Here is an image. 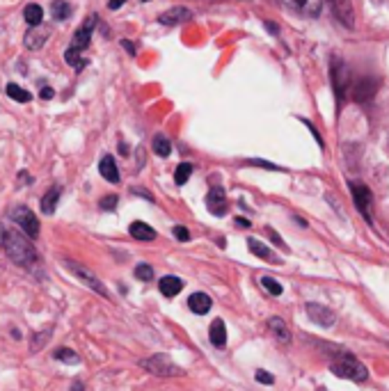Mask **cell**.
<instances>
[{"label":"cell","mask_w":389,"mask_h":391,"mask_svg":"<svg viewBox=\"0 0 389 391\" xmlns=\"http://www.w3.org/2000/svg\"><path fill=\"white\" fill-rule=\"evenodd\" d=\"M3 250L7 252L9 259H12L14 263H18V266H33V263L37 261V250L30 245V238L18 229H7L5 231Z\"/></svg>","instance_id":"obj_1"},{"label":"cell","mask_w":389,"mask_h":391,"mask_svg":"<svg viewBox=\"0 0 389 391\" xmlns=\"http://www.w3.org/2000/svg\"><path fill=\"white\" fill-rule=\"evenodd\" d=\"M330 370H332L337 378L353 380V383H364V380L368 378V368L357 357L348 355V353L337 355L332 359V364H330Z\"/></svg>","instance_id":"obj_2"},{"label":"cell","mask_w":389,"mask_h":391,"mask_svg":"<svg viewBox=\"0 0 389 391\" xmlns=\"http://www.w3.org/2000/svg\"><path fill=\"white\" fill-rule=\"evenodd\" d=\"M140 366L147 370V373L158 375V378H181L183 375V368L179 364H174V361L168 355H163V353L142 359Z\"/></svg>","instance_id":"obj_3"},{"label":"cell","mask_w":389,"mask_h":391,"mask_svg":"<svg viewBox=\"0 0 389 391\" xmlns=\"http://www.w3.org/2000/svg\"><path fill=\"white\" fill-rule=\"evenodd\" d=\"M330 76H332V87H335V94L339 101H344L346 92L350 94V71L346 62L342 60V57H335L332 60V66H330Z\"/></svg>","instance_id":"obj_4"},{"label":"cell","mask_w":389,"mask_h":391,"mask_svg":"<svg viewBox=\"0 0 389 391\" xmlns=\"http://www.w3.org/2000/svg\"><path fill=\"white\" fill-rule=\"evenodd\" d=\"M9 218H12V222L16 224V227H21V231L25 233L28 238L39 236V220L28 206H16L12 213H9Z\"/></svg>","instance_id":"obj_5"},{"label":"cell","mask_w":389,"mask_h":391,"mask_svg":"<svg viewBox=\"0 0 389 391\" xmlns=\"http://www.w3.org/2000/svg\"><path fill=\"white\" fill-rule=\"evenodd\" d=\"M64 266L69 268L74 275L83 281L85 286H90L94 293H99V296H103V298H108V291H105V286L101 284V279L94 275V272L87 268V266H83V263H76V261H64Z\"/></svg>","instance_id":"obj_6"},{"label":"cell","mask_w":389,"mask_h":391,"mask_svg":"<svg viewBox=\"0 0 389 391\" xmlns=\"http://www.w3.org/2000/svg\"><path fill=\"white\" fill-rule=\"evenodd\" d=\"M350 192H353V199H355V206L357 211L362 213V218L366 222H371V190L366 188L362 183H350Z\"/></svg>","instance_id":"obj_7"},{"label":"cell","mask_w":389,"mask_h":391,"mask_svg":"<svg viewBox=\"0 0 389 391\" xmlns=\"http://www.w3.org/2000/svg\"><path fill=\"white\" fill-rule=\"evenodd\" d=\"M378 92V81L376 78H359V81L350 87V96H353V101L357 103H366L371 101Z\"/></svg>","instance_id":"obj_8"},{"label":"cell","mask_w":389,"mask_h":391,"mask_svg":"<svg viewBox=\"0 0 389 391\" xmlns=\"http://www.w3.org/2000/svg\"><path fill=\"white\" fill-rule=\"evenodd\" d=\"M305 311H307V316H309L311 320H314L316 325H320V327H332L335 322H337L335 311H330L327 307L318 305V302H307Z\"/></svg>","instance_id":"obj_9"},{"label":"cell","mask_w":389,"mask_h":391,"mask_svg":"<svg viewBox=\"0 0 389 391\" xmlns=\"http://www.w3.org/2000/svg\"><path fill=\"white\" fill-rule=\"evenodd\" d=\"M330 9H332L335 18L344 28H353L355 16H353V5H350V0H330Z\"/></svg>","instance_id":"obj_10"},{"label":"cell","mask_w":389,"mask_h":391,"mask_svg":"<svg viewBox=\"0 0 389 391\" xmlns=\"http://www.w3.org/2000/svg\"><path fill=\"white\" fill-rule=\"evenodd\" d=\"M207 209L211 211V215H216V218H222V215L227 213V194L222 192L220 188L209 190V194H207Z\"/></svg>","instance_id":"obj_11"},{"label":"cell","mask_w":389,"mask_h":391,"mask_svg":"<svg viewBox=\"0 0 389 391\" xmlns=\"http://www.w3.org/2000/svg\"><path fill=\"white\" fill-rule=\"evenodd\" d=\"M48 37H51V33H48V28L44 25H35L30 28V30L25 33V39H23V44L25 48H30V51H39L46 42H48Z\"/></svg>","instance_id":"obj_12"},{"label":"cell","mask_w":389,"mask_h":391,"mask_svg":"<svg viewBox=\"0 0 389 391\" xmlns=\"http://www.w3.org/2000/svg\"><path fill=\"white\" fill-rule=\"evenodd\" d=\"M96 25V16L92 14L90 18H87V23L74 35V42H71V48H76V51H85L87 46H90V39H92V30Z\"/></svg>","instance_id":"obj_13"},{"label":"cell","mask_w":389,"mask_h":391,"mask_svg":"<svg viewBox=\"0 0 389 391\" xmlns=\"http://www.w3.org/2000/svg\"><path fill=\"white\" fill-rule=\"evenodd\" d=\"M211 298L207 296V293H192V296L188 298V309L192 311V314H197V316H204V314H209L211 311Z\"/></svg>","instance_id":"obj_14"},{"label":"cell","mask_w":389,"mask_h":391,"mask_svg":"<svg viewBox=\"0 0 389 391\" xmlns=\"http://www.w3.org/2000/svg\"><path fill=\"white\" fill-rule=\"evenodd\" d=\"M158 288L165 298H177L179 293L183 291V281L179 277H174V275H168V277H163L158 281Z\"/></svg>","instance_id":"obj_15"},{"label":"cell","mask_w":389,"mask_h":391,"mask_svg":"<svg viewBox=\"0 0 389 391\" xmlns=\"http://www.w3.org/2000/svg\"><path fill=\"white\" fill-rule=\"evenodd\" d=\"M209 337H211V344L216 348H225V344H227V327H225V322H222L220 318H216L211 322Z\"/></svg>","instance_id":"obj_16"},{"label":"cell","mask_w":389,"mask_h":391,"mask_svg":"<svg viewBox=\"0 0 389 391\" xmlns=\"http://www.w3.org/2000/svg\"><path fill=\"white\" fill-rule=\"evenodd\" d=\"M99 172H101V177L105 181L120 183V170H117V163H115L112 156H103L101 163H99Z\"/></svg>","instance_id":"obj_17"},{"label":"cell","mask_w":389,"mask_h":391,"mask_svg":"<svg viewBox=\"0 0 389 391\" xmlns=\"http://www.w3.org/2000/svg\"><path fill=\"white\" fill-rule=\"evenodd\" d=\"M248 245H250V252L255 254V257L264 259V261H268V263H275V266H277V263H281L277 254H275V252H270V250L264 245V243H259L257 238H250V240H248Z\"/></svg>","instance_id":"obj_18"},{"label":"cell","mask_w":389,"mask_h":391,"mask_svg":"<svg viewBox=\"0 0 389 391\" xmlns=\"http://www.w3.org/2000/svg\"><path fill=\"white\" fill-rule=\"evenodd\" d=\"M188 18H190V12L186 7H174V9H170V12H165L158 21L163 25H179V23H186Z\"/></svg>","instance_id":"obj_19"},{"label":"cell","mask_w":389,"mask_h":391,"mask_svg":"<svg viewBox=\"0 0 389 391\" xmlns=\"http://www.w3.org/2000/svg\"><path fill=\"white\" fill-rule=\"evenodd\" d=\"M291 5L305 16H318L323 9V0H291Z\"/></svg>","instance_id":"obj_20"},{"label":"cell","mask_w":389,"mask_h":391,"mask_svg":"<svg viewBox=\"0 0 389 391\" xmlns=\"http://www.w3.org/2000/svg\"><path fill=\"white\" fill-rule=\"evenodd\" d=\"M60 194H62V188L60 185H53L51 190H48L44 197H42V211L46 215H53L55 209H57V202H60Z\"/></svg>","instance_id":"obj_21"},{"label":"cell","mask_w":389,"mask_h":391,"mask_svg":"<svg viewBox=\"0 0 389 391\" xmlns=\"http://www.w3.org/2000/svg\"><path fill=\"white\" fill-rule=\"evenodd\" d=\"M268 329L272 332V334H275V339L281 341V344H289V341H291V332H289L286 322L281 320V318H277V316L268 318Z\"/></svg>","instance_id":"obj_22"},{"label":"cell","mask_w":389,"mask_h":391,"mask_svg":"<svg viewBox=\"0 0 389 391\" xmlns=\"http://www.w3.org/2000/svg\"><path fill=\"white\" fill-rule=\"evenodd\" d=\"M129 231H131V236L135 238V240H153L156 238V231L149 227L147 222H131V227H129Z\"/></svg>","instance_id":"obj_23"},{"label":"cell","mask_w":389,"mask_h":391,"mask_svg":"<svg viewBox=\"0 0 389 391\" xmlns=\"http://www.w3.org/2000/svg\"><path fill=\"white\" fill-rule=\"evenodd\" d=\"M51 14H53L55 21H64V18H69V14H71V5L66 3V0H53Z\"/></svg>","instance_id":"obj_24"},{"label":"cell","mask_w":389,"mask_h":391,"mask_svg":"<svg viewBox=\"0 0 389 391\" xmlns=\"http://www.w3.org/2000/svg\"><path fill=\"white\" fill-rule=\"evenodd\" d=\"M23 16H25V21H28V25H30V28L42 25L44 9L39 7V5H28V7H25V12H23Z\"/></svg>","instance_id":"obj_25"},{"label":"cell","mask_w":389,"mask_h":391,"mask_svg":"<svg viewBox=\"0 0 389 391\" xmlns=\"http://www.w3.org/2000/svg\"><path fill=\"white\" fill-rule=\"evenodd\" d=\"M64 60L69 62L74 69H85V64H87V60L83 57V51H76V48H66V53H64Z\"/></svg>","instance_id":"obj_26"},{"label":"cell","mask_w":389,"mask_h":391,"mask_svg":"<svg viewBox=\"0 0 389 391\" xmlns=\"http://www.w3.org/2000/svg\"><path fill=\"white\" fill-rule=\"evenodd\" d=\"M151 146H153V153H158L161 158H168V156L172 153V144H170L168 138H165V135H156Z\"/></svg>","instance_id":"obj_27"},{"label":"cell","mask_w":389,"mask_h":391,"mask_svg":"<svg viewBox=\"0 0 389 391\" xmlns=\"http://www.w3.org/2000/svg\"><path fill=\"white\" fill-rule=\"evenodd\" d=\"M7 96H9V99L18 101V103H28V101H30V92L23 90V87L14 85V83L7 85Z\"/></svg>","instance_id":"obj_28"},{"label":"cell","mask_w":389,"mask_h":391,"mask_svg":"<svg viewBox=\"0 0 389 391\" xmlns=\"http://www.w3.org/2000/svg\"><path fill=\"white\" fill-rule=\"evenodd\" d=\"M53 357L57 361H64V364H78V361H81V357H78L74 350H69V348H57Z\"/></svg>","instance_id":"obj_29"},{"label":"cell","mask_w":389,"mask_h":391,"mask_svg":"<svg viewBox=\"0 0 389 391\" xmlns=\"http://www.w3.org/2000/svg\"><path fill=\"white\" fill-rule=\"evenodd\" d=\"M190 174H192V165L190 163H181L177 168V172H174V181H177V185H183L190 179Z\"/></svg>","instance_id":"obj_30"},{"label":"cell","mask_w":389,"mask_h":391,"mask_svg":"<svg viewBox=\"0 0 389 391\" xmlns=\"http://www.w3.org/2000/svg\"><path fill=\"white\" fill-rule=\"evenodd\" d=\"M259 284L264 286V288L270 293V296H275V298H277V296H281V284H279L277 279H272V277H261V279H259Z\"/></svg>","instance_id":"obj_31"},{"label":"cell","mask_w":389,"mask_h":391,"mask_svg":"<svg viewBox=\"0 0 389 391\" xmlns=\"http://www.w3.org/2000/svg\"><path fill=\"white\" fill-rule=\"evenodd\" d=\"M135 277L140 281H151L153 279V268L149 263H140V266H135Z\"/></svg>","instance_id":"obj_32"},{"label":"cell","mask_w":389,"mask_h":391,"mask_svg":"<svg viewBox=\"0 0 389 391\" xmlns=\"http://www.w3.org/2000/svg\"><path fill=\"white\" fill-rule=\"evenodd\" d=\"M99 206H101L103 211H112V209L117 206V194H108V197H103V199L99 202Z\"/></svg>","instance_id":"obj_33"},{"label":"cell","mask_w":389,"mask_h":391,"mask_svg":"<svg viewBox=\"0 0 389 391\" xmlns=\"http://www.w3.org/2000/svg\"><path fill=\"white\" fill-rule=\"evenodd\" d=\"M255 378H257V383H261V385H272V383H275V378H272L268 370H257Z\"/></svg>","instance_id":"obj_34"},{"label":"cell","mask_w":389,"mask_h":391,"mask_svg":"<svg viewBox=\"0 0 389 391\" xmlns=\"http://www.w3.org/2000/svg\"><path fill=\"white\" fill-rule=\"evenodd\" d=\"M174 236H177V240H181V243H186L188 238H190V231L186 229V227H174Z\"/></svg>","instance_id":"obj_35"},{"label":"cell","mask_w":389,"mask_h":391,"mask_svg":"<svg viewBox=\"0 0 389 391\" xmlns=\"http://www.w3.org/2000/svg\"><path fill=\"white\" fill-rule=\"evenodd\" d=\"M46 334H48V332H39V334H37V339H35V344H33V353H37V350L39 348H42V344H44V341H46Z\"/></svg>","instance_id":"obj_36"},{"label":"cell","mask_w":389,"mask_h":391,"mask_svg":"<svg viewBox=\"0 0 389 391\" xmlns=\"http://www.w3.org/2000/svg\"><path fill=\"white\" fill-rule=\"evenodd\" d=\"M53 90H51V87H42V99H53Z\"/></svg>","instance_id":"obj_37"},{"label":"cell","mask_w":389,"mask_h":391,"mask_svg":"<svg viewBox=\"0 0 389 391\" xmlns=\"http://www.w3.org/2000/svg\"><path fill=\"white\" fill-rule=\"evenodd\" d=\"M124 3H126V0H108V7H110V9H120Z\"/></svg>","instance_id":"obj_38"},{"label":"cell","mask_w":389,"mask_h":391,"mask_svg":"<svg viewBox=\"0 0 389 391\" xmlns=\"http://www.w3.org/2000/svg\"><path fill=\"white\" fill-rule=\"evenodd\" d=\"M124 48H126V51H129V53H131V55H133V53H135V46H133V44H131V42H124Z\"/></svg>","instance_id":"obj_39"},{"label":"cell","mask_w":389,"mask_h":391,"mask_svg":"<svg viewBox=\"0 0 389 391\" xmlns=\"http://www.w3.org/2000/svg\"><path fill=\"white\" fill-rule=\"evenodd\" d=\"M236 224H238V227H243V229H248V227H250V222H248V220H240V218L236 220Z\"/></svg>","instance_id":"obj_40"},{"label":"cell","mask_w":389,"mask_h":391,"mask_svg":"<svg viewBox=\"0 0 389 391\" xmlns=\"http://www.w3.org/2000/svg\"><path fill=\"white\" fill-rule=\"evenodd\" d=\"M5 227H3V224H0V245H3V240H5Z\"/></svg>","instance_id":"obj_41"},{"label":"cell","mask_w":389,"mask_h":391,"mask_svg":"<svg viewBox=\"0 0 389 391\" xmlns=\"http://www.w3.org/2000/svg\"><path fill=\"white\" fill-rule=\"evenodd\" d=\"M74 391H83V385H81V383H76V385H74Z\"/></svg>","instance_id":"obj_42"},{"label":"cell","mask_w":389,"mask_h":391,"mask_svg":"<svg viewBox=\"0 0 389 391\" xmlns=\"http://www.w3.org/2000/svg\"><path fill=\"white\" fill-rule=\"evenodd\" d=\"M387 346H389V341H387Z\"/></svg>","instance_id":"obj_43"}]
</instances>
